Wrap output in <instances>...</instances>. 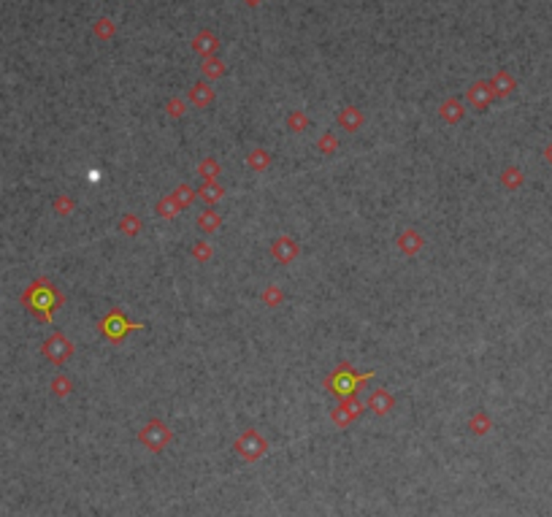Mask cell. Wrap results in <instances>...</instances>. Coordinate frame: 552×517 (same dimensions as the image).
<instances>
[]
</instances>
